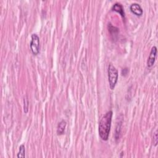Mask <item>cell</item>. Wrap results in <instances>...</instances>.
I'll list each match as a JSON object with an SVG mask.
<instances>
[{"label":"cell","instance_id":"cell-3","mask_svg":"<svg viewBox=\"0 0 158 158\" xmlns=\"http://www.w3.org/2000/svg\"><path fill=\"white\" fill-rule=\"evenodd\" d=\"M30 49L34 55H37L40 52V38L39 37L34 33L32 35L30 41Z\"/></svg>","mask_w":158,"mask_h":158},{"label":"cell","instance_id":"cell-10","mask_svg":"<svg viewBox=\"0 0 158 158\" xmlns=\"http://www.w3.org/2000/svg\"><path fill=\"white\" fill-rule=\"evenodd\" d=\"M153 142H154V146H156L157 144V131L156 130L153 136Z\"/></svg>","mask_w":158,"mask_h":158},{"label":"cell","instance_id":"cell-9","mask_svg":"<svg viewBox=\"0 0 158 158\" xmlns=\"http://www.w3.org/2000/svg\"><path fill=\"white\" fill-rule=\"evenodd\" d=\"M24 112L25 113H27L28 112V110H29V100L27 99V96L24 98Z\"/></svg>","mask_w":158,"mask_h":158},{"label":"cell","instance_id":"cell-4","mask_svg":"<svg viewBox=\"0 0 158 158\" xmlns=\"http://www.w3.org/2000/svg\"><path fill=\"white\" fill-rule=\"evenodd\" d=\"M156 54H157V48L156 46H153L151 48L150 54L147 61V65L148 67H151L154 65L156 60Z\"/></svg>","mask_w":158,"mask_h":158},{"label":"cell","instance_id":"cell-7","mask_svg":"<svg viewBox=\"0 0 158 158\" xmlns=\"http://www.w3.org/2000/svg\"><path fill=\"white\" fill-rule=\"evenodd\" d=\"M66 127V122L64 120L61 121L58 125V129H57V133L58 135H62L64 133L65 128Z\"/></svg>","mask_w":158,"mask_h":158},{"label":"cell","instance_id":"cell-6","mask_svg":"<svg viewBox=\"0 0 158 158\" xmlns=\"http://www.w3.org/2000/svg\"><path fill=\"white\" fill-rule=\"evenodd\" d=\"M113 10L121 14V16L125 18V13H124V8L122 6V5L119 3H115L113 6Z\"/></svg>","mask_w":158,"mask_h":158},{"label":"cell","instance_id":"cell-5","mask_svg":"<svg viewBox=\"0 0 158 158\" xmlns=\"http://www.w3.org/2000/svg\"><path fill=\"white\" fill-rule=\"evenodd\" d=\"M130 11L136 16H140L143 14V9L141 8V6L138 3H135L132 4L130 6Z\"/></svg>","mask_w":158,"mask_h":158},{"label":"cell","instance_id":"cell-8","mask_svg":"<svg viewBox=\"0 0 158 158\" xmlns=\"http://www.w3.org/2000/svg\"><path fill=\"white\" fill-rule=\"evenodd\" d=\"M25 149L24 145H21L19 147V151L17 154L18 158H24L25 157Z\"/></svg>","mask_w":158,"mask_h":158},{"label":"cell","instance_id":"cell-2","mask_svg":"<svg viewBox=\"0 0 158 158\" xmlns=\"http://www.w3.org/2000/svg\"><path fill=\"white\" fill-rule=\"evenodd\" d=\"M118 71L112 64H110L108 67V80L110 87L111 90H114L118 80Z\"/></svg>","mask_w":158,"mask_h":158},{"label":"cell","instance_id":"cell-1","mask_svg":"<svg viewBox=\"0 0 158 158\" xmlns=\"http://www.w3.org/2000/svg\"><path fill=\"white\" fill-rule=\"evenodd\" d=\"M112 117L113 111H110L102 117L99 121L98 127L99 135L104 141H107L109 138L111 127Z\"/></svg>","mask_w":158,"mask_h":158}]
</instances>
